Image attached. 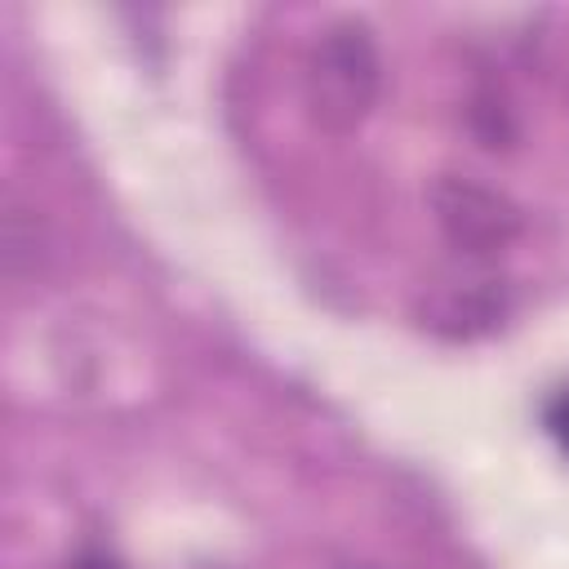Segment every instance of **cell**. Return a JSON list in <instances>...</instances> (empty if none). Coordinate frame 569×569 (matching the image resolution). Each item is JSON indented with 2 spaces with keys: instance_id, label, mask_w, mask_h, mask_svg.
Masks as SVG:
<instances>
[{
  "instance_id": "cell-1",
  "label": "cell",
  "mask_w": 569,
  "mask_h": 569,
  "mask_svg": "<svg viewBox=\"0 0 569 569\" xmlns=\"http://www.w3.org/2000/svg\"><path fill=\"white\" fill-rule=\"evenodd\" d=\"M382 93V58L373 31L356 18L325 27L302 67V107L320 133L347 138L356 133Z\"/></svg>"
},
{
  "instance_id": "cell-2",
  "label": "cell",
  "mask_w": 569,
  "mask_h": 569,
  "mask_svg": "<svg viewBox=\"0 0 569 569\" xmlns=\"http://www.w3.org/2000/svg\"><path fill=\"white\" fill-rule=\"evenodd\" d=\"M431 213L440 236L467 258H493L520 236V209L502 191L458 173H445L431 187Z\"/></svg>"
},
{
  "instance_id": "cell-3",
  "label": "cell",
  "mask_w": 569,
  "mask_h": 569,
  "mask_svg": "<svg viewBox=\"0 0 569 569\" xmlns=\"http://www.w3.org/2000/svg\"><path fill=\"white\" fill-rule=\"evenodd\" d=\"M547 427H551V436L569 449V391L551 400V409H547Z\"/></svg>"
},
{
  "instance_id": "cell-4",
  "label": "cell",
  "mask_w": 569,
  "mask_h": 569,
  "mask_svg": "<svg viewBox=\"0 0 569 569\" xmlns=\"http://www.w3.org/2000/svg\"><path fill=\"white\" fill-rule=\"evenodd\" d=\"M71 569H120L116 560H107V556H84V560H76Z\"/></svg>"
}]
</instances>
